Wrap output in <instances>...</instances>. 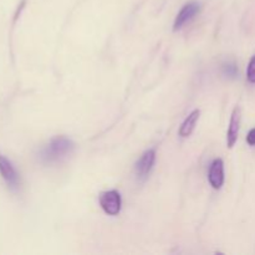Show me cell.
I'll list each match as a JSON object with an SVG mask.
<instances>
[{"label": "cell", "instance_id": "1", "mask_svg": "<svg viewBox=\"0 0 255 255\" xmlns=\"http://www.w3.org/2000/svg\"><path fill=\"white\" fill-rule=\"evenodd\" d=\"M75 148V143L64 136L55 137L41 151V159L44 162H56L69 156Z\"/></svg>", "mask_w": 255, "mask_h": 255}, {"label": "cell", "instance_id": "2", "mask_svg": "<svg viewBox=\"0 0 255 255\" xmlns=\"http://www.w3.org/2000/svg\"><path fill=\"white\" fill-rule=\"evenodd\" d=\"M100 206L109 216H117L121 211V196L117 191H106L100 196Z\"/></svg>", "mask_w": 255, "mask_h": 255}, {"label": "cell", "instance_id": "3", "mask_svg": "<svg viewBox=\"0 0 255 255\" xmlns=\"http://www.w3.org/2000/svg\"><path fill=\"white\" fill-rule=\"evenodd\" d=\"M0 176L5 183L11 189H17L20 187V177L11 162L5 156L0 154Z\"/></svg>", "mask_w": 255, "mask_h": 255}, {"label": "cell", "instance_id": "4", "mask_svg": "<svg viewBox=\"0 0 255 255\" xmlns=\"http://www.w3.org/2000/svg\"><path fill=\"white\" fill-rule=\"evenodd\" d=\"M154 162H156V152H154V149H148V151L144 152L137 161L136 166H134V173H136L137 178L144 181L148 177V174L151 173Z\"/></svg>", "mask_w": 255, "mask_h": 255}, {"label": "cell", "instance_id": "5", "mask_svg": "<svg viewBox=\"0 0 255 255\" xmlns=\"http://www.w3.org/2000/svg\"><path fill=\"white\" fill-rule=\"evenodd\" d=\"M201 10V5L198 2H188V4L184 5L183 7L181 9V11L178 12L177 15L176 20H174V24H173V30L181 29L184 24H187L188 21H191L194 16L199 12Z\"/></svg>", "mask_w": 255, "mask_h": 255}, {"label": "cell", "instance_id": "6", "mask_svg": "<svg viewBox=\"0 0 255 255\" xmlns=\"http://www.w3.org/2000/svg\"><path fill=\"white\" fill-rule=\"evenodd\" d=\"M208 179L214 189L222 188L224 183V163L221 158H217L212 162L209 167Z\"/></svg>", "mask_w": 255, "mask_h": 255}, {"label": "cell", "instance_id": "7", "mask_svg": "<svg viewBox=\"0 0 255 255\" xmlns=\"http://www.w3.org/2000/svg\"><path fill=\"white\" fill-rule=\"evenodd\" d=\"M239 128H241V109L236 107L232 112L228 132H227V144H228L229 148H232L238 141Z\"/></svg>", "mask_w": 255, "mask_h": 255}, {"label": "cell", "instance_id": "8", "mask_svg": "<svg viewBox=\"0 0 255 255\" xmlns=\"http://www.w3.org/2000/svg\"><path fill=\"white\" fill-rule=\"evenodd\" d=\"M199 115H201L199 110H194V111H192L191 114L186 117V120L182 122L181 127H179V136L181 137L191 136L194 127H196L197 122H198L199 120Z\"/></svg>", "mask_w": 255, "mask_h": 255}, {"label": "cell", "instance_id": "9", "mask_svg": "<svg viewBox=\"0 0 255 255\" xmlns=\"http://www.w3.org/2000/svg\"><path fill=\"white\" fill-rule=\"evenodd\" d=\"M222 74L228 79H236L238 76V66L234 61L224 62L222 65Z\"/></svg>", "mask_w": 255, "mask_h": 255}, {"label": "cell", "instance_id": "10", "mask_svg": "<svg viewBox=\"0 0 255 255\" xmlns=\"http://www.w3.org/2000/svg\"><path fill=\"white\" fill-rule=\"evenodd\" d=\"M247 79L252 84H255V56L251 59L248 64V69H247Z\"/></svg>", "mask_w": 255, "mask_h": 255}, {"label": "cell", "instance_id": "11", "mask_svg": "<svg viewBox=\"0 0 255 255\" xmlns=\"http://www.w3.org/2000/svg\"><path fill=\"white\" fill-rule=\"evenodd\" d=\"M247 142H248V144H251V146H255V128L249 131L248 136H247Z\"/></svg>", "mask_w": 255, "mask_h": 255}]
</instances>
